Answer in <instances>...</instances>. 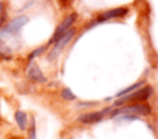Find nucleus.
<instances>
[{
  "label": "nucleus",
  "mask_w": 158,
  "mask_h": 139,
  "mask_svg": "<svg viewBox=\"0 0 158 139\" xmlns=\"http://www.w3.org/2000/svg\"><path fill=\"white\" fill-rule=\"evenodd\" d=\"M152 94V87L151 86H144L143 89H139L136 90L133 94H129V96H125L123 98L118 100L115 103V106H122L125 103H129V101H133V103H141V101L148 100V97Z\"/></svg>",
  "instance_id": "nucleus-1"
},
{
  "label": "nucleus",
  "mask_w": 158,
  "mask_h": 139,
  "mask_svg": "<svg viewBox=\"0 0 158 139\" xmlns=\"http://www.w3.org/2000/svg\"><path fill=\"white\" fill-rule=\"evenodd\" d=\"M27 23H28V18L24 17V15L14 18L13 21H10L9 25H6L4 30L0 31V38L6 39V38H9V37H13V35H15V34H18V31L24 27Z\"/></svg>",
  "instance_id": "nucleus-2"
},
{
  "label": "nucleus",
  "mask_w": 158,
  "mask_h": 139,
  "mask_svg": "<svg viewBox=\"0 0 158 139\" xmlns=\"http://www.w3.org/2000/svg\"><path fill=\"white\" fill-rule=\"evenodd\" d=\"M151 112V107L148 104H130V106H126L120 110L116 111H112V117L119 114H137V115H148Z\"/></svg>",
  "instance_id": "nucleus-3"
},
{
  "label": "nucleus",
  "mask_w": 158,
  "mask_h": 139,
  "mask_svg": "<svg viewBox=\"0 0 158 139\" xmlns=\"http://www.w3.org/2000/svg\"><path fill=\"white\" fill-rule=\"evenodd\" d=\"M76 20H77V14H76V13L70 14L69 17H66V18H64V21H63L62 24H60L59 27L56 28V31H55L53 37H52V39H51V44H53L55 41H59V39L62 38V37L64 35V34L67 33V31H69V28L72 27L73 24H74Z\"/></svg>",
  "instance_id": "nucleus-4"
},
{
  "label": "nucleus",
  "mask_w": 158,
  "mask_h": 139,
  "mask_svg": "<svg viewBox=\"0 0 158 139\" xmlns=\"http://www.w3.org/2000/svg\"><path fill=\"white\" fill-rule=\"evenodd\" d=\"M73 35H74V30H73V28H70V30L67 31V33H66L64 35H63L62 38L59 39V41H57V44L55 45V48L51 51V54H49V61L55 59V58H56L57 55L60 54V51H62V49L64 48L66 44H67V42L70 41V39H72V37H73Z\"/></svg>",
  "instance_id": "nucleus-5"
},
{
  "label": "nucleus",
  "mask_w": 158,
  "mask_h": 139,
  "mask_svg": "<svg viewBox=\"0 0 158 139\" xmlns=\"http://www.w3.org/2000/svg\"><path fill=\"white\" fill-rule=\"evenodd\" d=\"M108 110H104V111H97V112H87V114H83L78 117V122H83V124H95V122H99L104 118L105 112Z\"/></svg>",
  "instance_id": "nucleus-6"
},
{
  "label": "nucleus",
  "mask_w": 158,
  "mask_h": 139,
  "mask_svg": "<svg viewBox=\"0 0 158 139\" xmlns=\"http://www.w3.org/2000/svg\"><path fill=\"white\" fill-rule=\"evenodd\" d=\"M28 77L34 82H38V83H45L46 82V77L44 76V73L41 72L38 65H31L30 69H28Z\"/></svg>",
  "instance_id": "nucleus-7"
},
{
  "label": "nucleus",
  "mask_w": 158,
  "mask_h": 139,
  "mask_svg": "<svg viewBox=\"0 0 158 139\" xmlns=\"http://www.w3.org/2000/svg\"><path fill=\"white\" fill-rule=\"evenodd\" d=\"M127 13V9L126 7H119V9H112V10H108L105 11L104 14H101V17L97 20V21H102V20H108V18H112V17H122Z\"/></svg>",
  "instance_id": "nucleus-8"
},
{
  "label": "nucleus",
  "mask_w": 158,
  "mask_h": 139,
  "mask_svg": "<svg viewBox=\"0 0 158 139\" xmlns=\"http://www.w3.org/2000/svg\"><path fill=\"white\" fill-rule=\"evenodd\" d=\"M15 121H17L20 129H25L27 128V114L24 111H17L15 112Z\"/></svg>",
  "instance_id": "nucleus-9"
},
{
  "label": "nucleus",
  "mask_w": 158,
  "mask_h": 139,
  "mask_svg": "<svg viewBox=\"0 0 158 139\" xmlns=\"http://www.w3.org/2000/svg\"><path fill=\"white\" fill-rule=\"evenodd\" d=\"M144 85V82H139V83H136V85H131L130 87H127V89H125V90H120L119 93H118V96H125V94H129L130 91H133V90H136V89H139L140 86H143Z\"/></svg>",
  "instance_id": "nucleus-10"
},
{
  "label": "nucleus",
  "mask_w": 158,
  "mask_h": 139,
  "mask_svg": "<svg viewBox=\"0 0 158 139\" xmlns=\"http://www.w3.org/2000/svg\"><path fill=\"white\" fill-rule=\"evenodd\" d=\"M62 97L64 98V100H67V101H73V100H76V96H74V93H73L70 89H63L62 90Z\"/></svg>",
  "instance_id": "nucleus-11"
},
{
  "label": "nucleus",
  "mask_w": 158,
  "mask_h": 139,
  "mask_svg": "<svg viewBox=\"0 0 158 139\" xmlns=\"http://www.w3.org/2000/svg\"><path fill=\"white\" fill-rule=\"evenodd\" d=\"M30 138H31V139H36V132H35V121H32V124H31V129H30Z\"/></svg>",
  "instance_id": "nucleus-12"
},
{
  "label": "nucleus",
  "mask_w": 158,
  "mask_h": 139,
  "mask_svg": "<svg viewBox=\"0 0 158 139\" xmlns=\"http://www.w3.org/2000/svg\"><path fill=\"white\" fill-rule=\"evenodd\" d=\"M44 49H45V46H42V48H39V49H36V51H34L32 54L30 55V59H34L35 56H38V54H39V52H42Z\"/></svg>",
  "instance_id": "nucleus-13"
}]
</instances>
